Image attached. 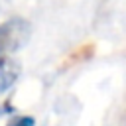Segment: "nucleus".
Wrapping results in <instances>:
<instances>
[{
    "instance_id": "obj_1",
    "label": "nucleus",
    "mask_w": 126,
    "mask_h": 126,
    "mask_svg": "<svg viewBox=\"0 0 126 126\" xmlns=\"http://www.w3.org/2000/svg\"><path fill=\"white\" fill-rule=\"evenodd\" d=\"M30 33L32 26L22 18H14L0 24V57H4L8 51L20 49L28 41Z\"/></svg>"
},
{
    "instance_id": "obj_3",
    "label": "nucleus",
    "mask_w": 126,
    "mask_h": 126,
    "mask_svg": "<svg viewBox=\"0 0 126 126\" xmlns=\"http://www.w3.org/2000/svg\"><path fill=\"white\" fill-rule=\"evenodd\" d=\"M93 53H94V47H93V45H83V47L75 49V51L65 59V65H63V67H71V65H75V63H81V61L89 59Z\"/></svg>"
},
{
    "instance_id": "obj_4",
    "label": "nucleus",
    "mask_w": 126,
    "mask_h": 126,
    "mask_svg": "<svg viewBox=\"0 0 126 126\" xmlns=\"http://www.w3.org/2000/svg\"><path fill=\"white\" fill-rule=\"evenodd\" d=\"M35 120L32 116H16L12 122H8V126H33Z\"/></svg>"
},
{
    "instance_id": "obj_2",
    "label": "nucleus",
    "mask_w": 126,
    "mask_h": 126,
    "mask_svg": "<svg viewBox=\"0 0 126 126\" xmlns=\"http://www.w3.org/2000/svg\"><path fill=\"white\" fill-rule=\"evenodd\" d=\"M18 75H20V65L6 55L0 57V94L16 83Z\"/></svg>"
}]
</instances>
